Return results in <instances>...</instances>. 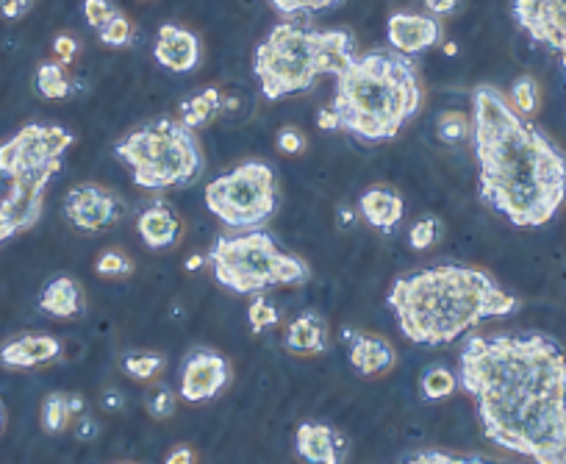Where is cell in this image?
Here are the masks:
<instances>
[{
	"label": "cell",
	"mask_w": 566,
	"mask_h": 464,
	"mask_svg": "<svg viewBox=\"0 0 566 464\" xmlns=\"http://www.w3.org/2000/svg\"><path fill=\"white\" fill-rule=\"evenodd\" d=\"M164 464H195V453H192L189 445H178V448H173V451L167 453Z\"/></svg>",
	"instance_id": "44"
},
{
	"label": "cell",
	"mask_w": 566,
	"mask_h": 464,
	"mask_svg": "<svg viewBox=\"0 0 566 464\" xmlns=\"http://www.w3.org/2000/svg\"><path fill=\"white\" fill-rule=\"evenodd\" d=\"M3 420H6V414H3V406H0V428H3Z\"/></svg>",
	"instance_id": "49"
},
{
	"label": "cell",
	"mask_w": 566,
	"mask_h": 464,
	"mask_svg": "<svg viewBox=\"0 0 566 464\" xmlns=\"http://www.w3.org/2000/svg\"><path fill=\"white\" fill-rule=\"evenodd\" d=\"M100 406H103L106 412H123V409H125V395L117 387L103 389V395H100Z\"/></svg>",
	"instance_id": "42"
},
{
	"label": "cell",
	"mask_w": 566,
	"mask_h": 464,
	"mask_svg": "<svg viewBox=\"0 0 566 464\" xmlns=\"http://www.w3.org/2000/svg\"><path fill=\"white\" fill-rule=\"evenodd\" d=\"M331 109L339 131L367 145L394 139L411 117L422 112L417 64L394 51L356 56L336 76Z\"/></svg>",
	"instance_id": "4"
},
{
	"label": "cell",
	"mask_w": 566,
	"mask_h": 464,
	"mask_svg": "<svg viewBox=\"0 0 566 464\" xmlns=\"http://www.w3.org/2000/svg\"><path fill=\"white\" fill-rule=\"evenodd\" d=\"M270 3L283 17H297V14H320L336 9L342 0H270Z\"/></svg>",
	"instance_id": "34"
},
{
	"label": "cell",
	"mask_w": 566,
	"mask_h": 464,
	"mask_svg": "<svg viewBox=\"0 0 566 464\" xmlns=\"http://www.w3.org/2000/svg\"><path fill=\"white\" fill-rule=\"evenodd\" d=\"M444 53H447V56H456L458 45H453V42H447V45H444Z\"/></svg>",
	"instance_id": "48"
},
{
	"label": "cell",
	"mask_w": 566,
	"mask_h": 464,
	"mask_svg": "<svg viewBox=\"0 0 566 464\" xmlns=\"http://www.w3.org/2000/svg\"><path fill=\"white\" fill-rule=\"evenodd\" d=\"M200 39L189 31V28L164 23L156 37V48H153V59L170 70V73H192L200 67Z\"/></svg>",
	"instance_id": "16"
},
{
	"label": "cell",
	"mask_w": 566,
	"mask_h": 464,
	"mask_svg": "<svg viewBox=\"0 0 566 464\" xmlns=\"http://www.w3.org/2000/svg\"><path fill=\"white\" fill-rule=\"evenodd\" d=\"M98 34L100 42H103L106 48H125V45L134 42V26H131V20H128L123 12L114 14L109 23L100 28Z\"/></svg>",
	"instance_id": "31"
},
{
	"label": "cell",
	"mask_w": 566,
	"mask_h": 464,
	"mask_svg": "<svg viewBox=\"0 0 566 464\" xmlns=\"http://www.w3.org/2000/svg\"><path fill=\"white\" fill-rule=\"evenodd\" d=\"M231 381V364L217 351L197 348L181 364V398L186 403H206L217 398Z\"/></svg>",
	"instance_id": "12"
},
{
	"label": "cell",
	"mask_w": 566,
	"mask_h": 464,
	"mask_svg": "<svg viewBox=\"0 0 566 464\" xmlns=\"http://www.w3.org/2000/svg\"><path fill=\"white\" fill-rule=\"evenodd\" d=\"M295 453L306 464H345L350 439L328 423H303L295 434Z\"/></svg>",
	"instance_id": "15"
},
{
	"label": "cell",
	"mask_w": 566,
	"mask_h": 464,
	"mask_svg": "<svg viewBox=\"0 0 566 464\" xmlns=\"http://www.w3.org/2000/svg\"><path fill=\"white\" fill-rule=\"evenodd\" d=\"M117 12H120V9H117L111 0H84V20H87L89 28H95V31L106 26Z\"/></svg>",
	"instance_id": "37"
},
{
	"label": "cell",
	"mask_w": 566,
	"mask_h": 464,
	"mask_svg": "<svg viewBox=\"0 0 566 464\" xmlns=\"http://www.w3.org/2000/svg\"><path fill=\"white\" fill-rule=\"evenodd\" d=\"M436 137L444 145H458V142L472 137V120L464 112H458V109L442 112L439 120H436Z\"/></svg>",
	"instance_id": "27"
},
{
	"label": "cell",
	"mask_w": 566,
	"mask_h": 464,
	"mask_svg": "<svg viewBox=\"0 0 566 464\" xmlns=\"http://www.w3.org/2000/svg\"><path fill=\"white\" fill-rule=\"evenodd\" d=\"M358 209H361V217H364L375 231H381V234H392L394 228L400 226L403 212H406L403 198L389 187L367 189V192L361 195V201H358Z\"/></svg>",
	"instance_id": "20"
},
{
	"label": "cell",
	"mask_w": 566,
	"mask_h": 464,
	"mask_svg": "<svg viewBox=\"0 0 566 464\" xmlns=\"http://www.w3.org/2000/svg\"><path fill=\"white\" fill-rule=\"evenodd\" d=\"M62 342L50 334H25V337L9 339L0 348V364L9 370H31L39 364H48L59 359Z\"/></svg>",
	"instance_id": "18"
},
{
	"label": "cell",
	"mask_w": 566,
	"mask_h": 464,
	"mask_svg": "<svg viewBox=\"0 0 566 464\" xmlns=\"http://www.w3.org/2000/svg\"><path fill=\"white\" fill-rule=\"evenodd\" d=\"M278 151L286 153V156H297V153L306 148V139H303V134L297 131V128H283V131H278Z\"/></svg>",
	"instance_id": "38"
},
{
	"label": "cell",
	"mask_w": 566,
	"mask_h": 464,
	"mask_svg": "<svg viewBox=\"0 0 566 464\" xmlns=\"http://www.w3.org/2000/svg\"><path fill=\"white\" fill-rule=\"evenodd\" d=\"M34 84H37L39 95L48 98V101H62V98H67L73 92V84H70V78L64 73V64L59 62L39 64Z\"/></svg>",
	"instance_id": "26"
},
{
	"label": "cell",
	"mask_w": 566,
	"mask_h": 464,
	"mask_svg": "<svg viewBox=\"0 0 566 464\" xmlns=\"http://www.w3.org/2000/svg\"><path fill=\"white\" fill-rule=\"evenodd\" d=\"M472 148L480 198L517 228L550 223L566 203V156L511 106L503 89H472Z\"/></svg>",
	"instance_id": "2"
},
{
	"label": "cell",
	"mask_w": 566,
	"mask_h": 464,
	"mask_svg": "<svg viewBox=\"0 0 566 464\" xmlns=\"http://www.w3.org/2000/svg\"><path fill=\"white\" fill-rule=\"evenodd\" d=\"M317 128L320 131H339V120H336L333 109H320L317 112Z\"/></svg>",
	"instance_id": "46"
},
{
	"label": "cell",
	"mask_w": 566,
	"mask_h": 464,
	"mask_svg": "<svg viewBox=\"0 0 566 464\" xmlns=\"http://www.w3.org/2000/svg\"><path fill=\"white\" fill-rule=\"evenodd\" d=\"M483 434L536 464H566V353L547 334H469L458 356Z\"/></svg>",
	"instance_id": "1"
},
{
	"label": "cell",
	"mask_w": 566,
	"mask_h": 464,
	"mask_svg": "<svg viewBox=\"0 0 566 464\" xmlns=\"http://www.w3.org/2000/svg\"><path fill=\"white\" fill-rule=\"evenodd\" d=\"M34 3L37 0H0V14L6 20H20V17H25V14L34 9Z\"/></svg>",
	"instance_id": "40"
},
{
	"label": "cell",
	"mask_w": 566,
	"mask_h": 464,
	"mask_svg": "<svg viewBox=\"0 0 566 464\" xmlns=\"http://www.w3.org/2000/svg\"><path fill=\"white\" fill-rule=\"evenodd\" d=\"M95 273L103 278H125L134 273V264L131 259L120 251H103L95 262Z\"/></svg>",
	"instance_id": "36"
},
{
	"label": "cell",
	"mask_w": 566,
	"mask_h": 464,
	"mask_svg": "<svg viewBox=\"0 0 566 464\" xmlns=\"http://www.w3.org/2000/svg\"><path fill=\"white\" fill-rule=\"evenodd\" d=\"M164 364L167 359L161 356V353H128L123 359V370L128 376L134 378V381H150V378H156L164 370Z\"/></svg>",
	"instance_id": "29"
},
{
	"label": "cell",
	"mask_w": 566,
	"mask_h": 464,
	"mask_svg": "<svg viewBox=\"0 0 566 464\" xmlns=\"http://www.w3.org/2000/svg\"><path fill=\"white\" fill-rule=\"evenodd\" d=\"M73 131L62 126L31 123L0 145V176L20 178L39 173H59L64 153L73 148Z\"/></svg>",
	"instance_id": "9"
},
{
	"label": "cell",
	"mask_w": 566,
	"mask_h": 464,
	"mask_svg": "<svg viewBox=\"0 0 566 464\" xmlns=\"http://www.w3.org/2000/svg\"><path fill=\"white\" fill-rule=\"evenodd\" d=\"M389 309L408 342L425 348L450 345L494 317H508L519 301L489 273L464 264H433L394 278Z\"/></svg>",
	"instance_id": "3"
},
{
	"label": "cell",
	"mask_w": 566,
	"mask_h": 464,
	"mask_svg": "<svg viewBox=\"0 0 566 464\" xmlns=\"http://www.w3.org/2000/svg\"><path fill=\"white\" fill-rule=\"evenodd\" d=\"M206 206L228 228L261 231L278 212V178L267 162H242L206 187Z\"/></svg>",
	"instance_id": "8"
},
{
	"label": "cell",
	"mask_w": 566,
	"mask_h": 464,
	"mask_svg": "<svg viewBox=\"0 0 566 464\" xmlns=\"http://www.w3.org/2000/svg\"><path fill=\"white\" fill-rule=\"evenodd\" d=\"M53 178H56L53 173H39V176H20L9 181V192L0 201V212L17 228V234L39 223L42 206H45V189L50 187Z\"/></svg>",
	"instance_id": "13"
},
{
	"label": "cell",
	"mask_w": 566,
	"mask_h": 464,
	"mask_svg": "<svg viewBox=\"0 0 566 464\" xmlns=\"http://www.w3.org/2000/svg\"><path fill=\"white\" fill-rule=\"evenodd\" d=\"M87 401L81 395H67V392H50L42 403V428L45 434H62L73 423L78 414H84Z\"/></svg>",
	"instance_id": "23"
},
{
	"label": "cell",
	"mask_w": 566,
	"mask_h": 464,
	"mask_svg": "<svg viewBox=\"0 0 566 464\" xmlns=\"http://www.w3.org/2000/svg\"><path fill=\"white\" fill-rule=\"evenodd\" d=\"M211 276L236 295H261L264 289L303 284L311 278L308 264L278 248L272 234L242 231L236 237H217L206 253Z\"/></svg>",
	"instance_id": "7"
},
{
	"label": "cell",
	"mask_w": 566,
	"mask_h": 464,
	"mask_svg": "<svg viewBox=\"0 0 566 464\" xmlns=\"http://www.w3.org/2000/svg\"><path fill=\"white\" fill-rule=\"evenodd\" d=\"M283 348L289 353H325L328 348V323L320 312L308 309V312L297 314L289 323Z\"/></svg>",
	"instance_id": "21"
},
{
	"label": "cell",
	"mask_w": 566,
	"mask_h": 464,
	"mask_svg": "<svg viewBox=\"0 0 566 464\" xmlns=\"http://www.w3.org/2000/svg\"><path fill=\"white\" fill-rule=\"evenodd\" d=\"M222 92L217 87H209L203 89L200 95H195V98H186L184 103H181V123H184L186 128H203L209 126L211 120L220 114L222 109Z\"/></svg>",
	"instance_id": "24"
},
{
	"label": "cell",
	"mask_w": 566,
	"mask_h": 464,
	"mask_svg": "<svg viewBox=\"0 0 566 464\" xmlns=\"http://www.w3.org/2000/svg\"><path fill=\"white\" fill-rule=\"evenodd\" d=\"M64 214L70 226L87 234L114 228L125 217V203L100 184H75L64 195Z\"/></svg>",
	"instance_id": "11"
},
{
	"label": "cell",
	"mask_w": 566,
	"mask_h": 464,
	"mask_svg": "<svg viewBox=\"0 0 566 464\" xmlns=\"http://www.w3.org/2000/svg\"><path fill=\"white\" fill-rule=\"evenodd\" d=\"M53 53L59 56V64H70L78 56V42L70 34H59L53 39Z\"/></svg>",
	"instance_id": "39"
},
{
	"label": "cell",
	"mask_w": 566,
	"mask_h": 464,
	"mask_svg": "<svg viewBox=\"0 0 566 464\" xmlns=\"http://www.w3.org/2000/svg\"><path fill=\"white\" fill-rule=\"evenodd\" d=\"M511 14L533 42L553 53L566 73V0H514Z\"/></svg>",
	"instance_id": "10"
},
{
	"label": "cell",
	"mask_w": 566,
	"mask_h": 464,
	"mask_svg": "<svg viewBox=\"0 0 566 464\" xmlns=\"http://www.w3.org/2000/svg\"><path fill=\"white\" fill-rule=\"evenodd\" d=\"M428 12L433 17H444V14H453L458 9V0H425Z\"/></svg>",
	"instance_id": "45"
},
{
	"label": "cell",
	"mask_w": 566,
	"mask_h": 464,
	"mask_svg": "<svg viewBox=\"0 0 566 464\" xmlns=\"http://www.w3.org/2000/svg\"><path fill=\"white\" fill-rule=\"evenodd\" d=\"M73 434H75V439H81V442H92V439H98L100 423L95 420V417H84V414H81V417L75 420Z\"/></svg>",
	"instance_id": "41"
},
{
	"label": "cell",
	"mask_w": 566,
	"mask_h": 464,
	"mask_svg": "<svg viewBox=\"0 0 566 464\" xmlns=\"http://www.w3.org/2000/svg\"><path fill=\"white\" fill-rule=\"evenodd\" d=\"M400 464H500L489 462L483 456H467V453H450V451H417L406 456Z\"/></svg>",
	"instance_id": "30"
},
{
	"label": "cell",
	"mask_w": 566,
	"mask_h": 464,
	"mask_svg": "<svg viewBox=\"0 0 566 464\" xmlns=\"http://www.w3.org/2000/svg\"><path fill=\"white\" fill-rule=\"evenodd\" d=\"M342 339L350 345V364L356 367L361 376H383L394 370L397 364V351L389 339L375 337V334H361L356 328H345Z\"/></svg>",
	"instance_id": "17"
},
{
	"label": "cell",
	"mask_w": 566,
	"mask_h": 464,
	"mask_svg": "<svg viewBox=\"0 0 566 464\" xmlns=\"http://www.w3.org/2000/svg\"><path fill=\"white\" fill-rule=\"evenodd\" d=\"M203 264H206V256H200V253H192V256L186 259L184 267H186V273H195V270H200Z\"/></svg>",
	"instance_id": "47"
},
{
	"label": "cell",
	"mask_w": 566,
	"mask_h": 464,
	"mask_svg": "<svg viewBox=\"0 0 566 464\" xmlns=\"http://www.w3.org/2000/svg\"><path fill=\"white\" fill-rule=\"evenodd\" d=\"M175 406H178V395H175L167 384H156V387L148 392V398H145V409H148L150 417H156V420L173 417Z\"/></svg>",
	"instance_id": "33"
},
{
	"label": "cell",
	"mask_w": 566,
	"mask_h": 464,
	"mask_svg": "<svg viewBox=\"0 0 566 464\" xmlns=\"http://www.w3.org/2000/svg\"><path fill=\"white\" fill-rule=\"evenodd\" d=\"M356 223V212H353L347 203H339V206H336V226H339V231H353Z\"/></svg>",
	"instance_id": "43"
},
{
	"label": "cell",
	"mask_w": 566,
	"mask_h": 464,
	"mask_svg": "<svg viewBox=\"0 0 566 464\" xmlns=\"http://www.w3.org/2000/svg\"><path fill=\"white\" fill-rule=\"evenodd\" d=\"M419 389L428 401H447L458 392V373L444 364H428L419 378Z\"/></svg>",
	"instance_id": "25"
},
{
	"label": "cell",
	"mask_w": 566,
	"mask_h": 464,
	"mask_svg": "<svg viewBox=\"0 0 566 464\" xmlns=\"http://www.w3.org/2000/svg\"><path fill=\"white\" fill-rule=\"evenodd\" d=\"M386 39L394 53L411 59V56L433 48L442 39V26L428 14L394 12L386 23Z\"/></svg>",
	"instance_id": "14"
},
{
	"label": "cell",
	"mask_w": 566,
	"mask_h": 464,
	"mask_svg": "<svg viewBox=\"0 0 566 464\" xmlns=\"http://www.w3.org/2000/svg\"><path fill=\"white\" fill-rule=\"evenodd\" d=\"M511 106L517 109L522 117H530V114L539 109V101H542V92H539V84L533 76H519L514 84H511V95H508Z\"/></svg>",
	"instance_id": "28"
},
{
	"label": "cell",
	"mask_w": 566,
	"mask_h": 464,
	"mask_svg": "<svg viewBox=\"0 0 566 464\" xmlns=\"http://www.w3.org/2000/svg\"><path fill=\"white\" fill-rule=\"evenodd\" d=\"M356 59L353 37L342 28H306L278 23L256 48L253 70L267 101L306 92L320 76H339Z\"/></svg>",
	"instance_id": "5"
},
{
	"label": "cell",
	"mask_w": 566,
	"mask_h": 464,
	"mask_svg": "<svg viewBox=\"0 0 566 464\" xmlns=\"http://www.w3.org/2000/svg\"><path fill=\"white\" fill-rule=\"evenodd\" d=\"M39 309L56 320H73L84 312V292L81 284L70 276H59L48 281V287L39 295Z\"/></svg>",
	"instance_id": "22"
},
{
	"label": "cell",
	"mask_w": 566,
	"mask_h": 464,
	"mask_svg": "<svg viewBox=\"0 0 566 464\" xmlns=\"http://www.w3.org/2000/svg\"><path fill=\"white\" fill-rule=\"evenodd\" d=\"M247 323L250 328L261 334V331H267V328L278 326L281 323V314L275 309V303L270 298H264V295H256L253 303H250V309H247Z\"/></svg>",
	"instance_id": "32"
},
{
	"label": "cell",
	"mask_w": 566,
	"mask_h": 464,
	"mask_svg": "<svg viewBox=\"0 0 566 464\" xmlns=\"http://www.w3.org/2000/svg\"><path fill=\"white\" fill-rule=\"evenodd\" d=\"M136 231L150 251H167V248L178 245V239H181V220H178V214L173 212L170 203L156 201L139 214Z\"/></svg>",
	"instance_id": "19"
},
{
	"label": "cell",
	"mask_w": 566,
	"mask_h": 464,
	"mask_svg": "<svg viewBox=\"0 0 566 464\" xmlns=\"http://www.w3.org/2000/svg\"><path fill=\"white\" fill-rule=\"evenodd\" d=\"M439 234H442L439 220L428 214V217H422V220H417V223L411 226V231H408V245H411L414 251H428L433 242L439 239Z\"/></svg>",
	"instance_id": "35"
},
{
	"label": "cell",
	"mask_w": 566,
	"mask_h": 464,
	"mask_svg": "<svg viewBox=\"0 0 566 464\" xmlns=\"http://www.w3.org/2000/svg\"><path fill=\"white\" fill-rule=\"evenodd\" d=\"M114 153L134 170L136 187L153 192L192 187L206 170V156L195 131L173 117H159L156 123L117 139Z\"/></svg>",
	"instance_id": "6"
}]
</instances>
